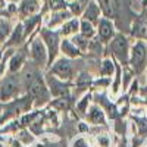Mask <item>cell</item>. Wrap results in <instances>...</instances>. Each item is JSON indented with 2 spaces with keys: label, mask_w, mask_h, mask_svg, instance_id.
Listing matches in <instances>:
<instances>
[{
  "label": "cell",
  "mask_w": 147,
  "mask_h": 147,
  "mask_svg": "<svg viewBox=\"0 0 147 147\" xmlns=\"http://www.w3.org/2000/svg\"><path fill=\"white\" fill-rule=\"evenodd\" d=\"M50 74L55 77H57L59 80H71L74 75V69H72V63L68 57H59L52 63L50 68Z\"/></svg>",
  "instance_id": "obj_7"
},
{
  "label": "cell",
  "mask_w": 147,
  "mask_h": 147,
  "mask_svg": "<svg viewBox=\"0 0 147 147\" xmlns=\"http://www.w3.org/2000/svg\"><path fill=\"white\" fill-rule=\"evenodd\" d=\"M72 18V13L69 10H56L52 13V19L49 21L47 24V28L52 30V28H56V27H62L66 21H69Z\"/></svg>",
  "instance_id": "obj_11"
},
{
  "label": "cell",
  "mask_w": 147,
  "mask_h": 147,
  "mask_svg": "<svg viewBox=\"0 0 147 147\" xmlns=\"http://www.w3.org/2000/svg\"><path fill=\"white\" fill-rule=\"evenodd\" d=\"M110 50H112L113 56L119 60V62L125 63L129 60V43L127 40V37L124 35H115L110 43Z\"/></svg>",
  "instance_id": "obj_5"
},
{
  "label": "cell",
  "mask_w": 147,
  "mask_h": 147,
  "mask_svg": "<svg viewBox=\"0 0 147 147\" xmlns=\"http://www.w3.org/2000/svg\"><path fill=\"white\" fill-rule=\"evenodd\" d=\"M24 37H25L24 27H22V24H18V25L12 30L9 38H7V41H6V47H12V46H15V44H19V43L24 40Z\"/></svg>",
  "instance_id": "obj_17"
},
{
  "label": "cell",
  "mask_w": 147,
  "mask_h": 147,
  "mask_svg": "<svg viewBox=\"0 0 147 147\" xmlns=\"http://www.w3.org/2000/svg\"><path fill=\"white\" fill-rule=\"evenodd\" d=\"M97 34H99L100 40L103 43L112 40L115 37V25L112 24V21L107 18H102L97 24Z\"/></svg>",
  "instance_id": "obj_9"
},
{
  "label": "cell",
  "mask_w": 147,
  "mask_h": 147,
  "mask_svg": "<svg viewBox=\"0 0 147 147\" xmlns=\"http://www.w3.org/2000/svg\"><path fill=\"white\" fill-rule=\"evenodd\" d=\"M68 7V3L65 0H50V9L53 12L56 10H65Z\"/></svg>",
  "instance_id": "obj_23"
},
{
  "label": "cell",
  "mask_w": 147,
  "mask_h": 147,
  "mask_svg": "<svg viewBox=\"0 0 147 147\" xmlns=\"http://www.w3.org/2000/svg\"><path fill=\"white\" fill-rule=\"evenodd\" d=\"M88 103H90V94L84 96V99L77 105V107H78V110L81 113H85V110H87V107H88Z\"/></svg>",
  "instance_id": "obj_24"
},
{
  "label": "cell",
  "mask_w": 147,
  "mask_h": 147,
  "mask_svg": "<svg viewBox=\"0 0 147 147\" xmlns=\"http://www.w3.org/2000/svg\"><path fill=\"white\" fill-rule=\"evenodd\" d=\"M40 38L43 40L47 53H49V63L47 66H52V63L56 60L59 49H60V40H59V32L49 30V28H43L40 31Z\"/></svg>",
  "instance_id": "obj_3"
},
{
  "label": "cell",
  "mask_w": 147,
  "mask_h": 147,
  "mask_svg": "<svg viewBox=\"0 0 147 147\" xmlns=\"http://www.w3.org/2000/svg\"><path fill=\"white\" fill-rule=\"evenodd\" d=\"M25 63V55L22 52L13 53L10 56V59L7 60V72L9 74H16L21 71V68Z\"/></svg>",
  "instance_id": "obj_13"
},
{
  "label": "cell",
  "mask_w": 147,
  "mask_h": 147,
  "mask_svg": "<svg viewBox=\"0 0 147 147\" xmlns=\"http://www.w3.org/2000/svg\"><path fill=\"white\" fill-rule=\"evenodd\" d=\"M88 121L94 125H105L106 124V116L103 109H100L99 106H91L88 110Z\"/></svg>",
  "instance_id": "obj_15"
},
{
  "label": "cell",
  "mask_w": 147,
  "mask_h": 147,
  "mask_svg": "<svg viewBox=\"0 0 147 147\" xmlns=\"http://www.w3.org/2000/svg\"><path fill=\"white\" fill-rule=\"evenodd\" d=\"M129 65L136 71V74H141L147 66V47L143 41H137L129 50Z\"/></svg>",
  "instance_id": "obj_4"
},
{
  "label": "cell",
  "mask_w": 147,
  "mask_h": 147,
  "mask_svg": "<svg viewBox=\"0 0 147 147\" xmlns=\"http://www.w3.org/2000/svg\"><path fill=\"white\" fill-rule=\"evenodd\" d=\"M18 138H19L22 143H25V144H30V143L34 141V137L31 136L28 131H21V132H19V136H18Z\"/></svg>",
  "instance_id": "obj_25"
},
{
  "label": "cell",
  "mask_w": 147,
  "mask_h": 147,
  "mask_svg": "<svg viewBox=\"0 0 147 147\" xmlns=\"http://www.w3.org/2000/svg\"><path fill=\"white\" fill-rule=\"evenodd\" d=\"M97 5H99L102 13L107 18V19H112L116 15V10H118V3L116 0H96Z\"/></svg>",
  "instance_id": "obj_12"
},
{
  "label": "cell",
  "mask_w": 147,
  "mask_h": 147,
  "mask_svg": "<svg viewBox=\"0 0 147 147\" xmlns=\"http://www.w3.org/2000/svg\"><path fill=\"white\" fill-rule=\"evenodd\" d=\"M21 15L22 16H32L34 13L40 10V3L37 0H25L21 5Z\"/></svg>",
  "instance_id": "obj_18"
},
{
  "label": "cell",
  "mask_w": 147,
  "mask_h": 147,
  "mask_svg": "<svg viewBox=\"0 0 147 147\" xmlns=\"http://www.w3.org/2000/svg\"><path fill=\"white\" fill-rule=\"evenodd\" d=\"M113 72H115V63L110 59H105L100 68V74L103 77H112Z\"/></svg>",
  "instance_id": "obj_21"
},
{
  "label": "cell",
  "mask_w": 147,
  "mask_h": 147,
  "mask_svg": "<svg viewBox=\"0 0 147 147\" xmlns=\"http://www.w3.org/2000/svg\"><path fill=\"white\" fill-rule=\"evenodd\" d=\"M71 41H72L74 44H75L78 49H80V52H87V50H88V44H90V41H88L87 38H85V37H82L81 34L74 35Z\"/></svg>",
  "instance_id": "obj_20"
},
{
  "label": "cell",
  "mask_w": 147,
  "mask_h": 147,
  "mask_svg": "<svg viewBox=\"0 0 147 147\" xmlns=\"http://www.w3.org/2000/svg\"><path fill=\"white\" fill-rule=\"evenodd\" d=\"M37 147H55V146H52V144H50V146H47V144H38Z\"/></svg>",
  "instance_id": "obj_29"
},
{
  "label": "cell",
  "mask_w": 147,
  "mask_h": 147,
  "mask_svg": "<svg viewBox=\"0 0 147 147\" xmlns=\"http://www.w3.org/2000/svg\"><path fill=\"white\" fill-rule=\"evenodd\" d=\"M46 84L49 87V91H50L52 96L59 97V96H65L68 93V85L65 84V81L59 80L57 77H53L52 74H49L46 77Z\"/></svg>",
  "instance_id": "obj_8"
},
{
  "label": "cell",
  "mask_w": 147,
  "mask_h": 147,
  "mask_svg": "<svg viewBox=\"0 0 147 147\" xmlns=\"http://www.w3.org/2000/svg\"><path fill=\"white\" fill-rule=\"evenodd\" d=\"M80 34L82 37H85L87 40H91V38H94V37H96L97 31H96V28H94V25H93L91 22L82 19L80 22Z\"/></svg>",
  "instance_id": "obj_19"
},
{
  "label": "cell",
  "mask_w": 147,
  "mask_h": 147,
  "mask_svg": "<svg viewBox=\"0 0 147 147\" xmlns=\"http://www.w3.org/2000/svg\"><path fill=\"white\" fill-rule=\"evenodd\" d=\"M97 141H99V146H102V147H109V138L105 136H100L97 138Z\"/></svg>",
  "instance_id": "obj_26"
},
{
  "label": "cell",
  "mask_w": 147,
  "mask_h": 147,
  "mask_svg": "<svg viewBox=\"0 0 147 147\" xmlns=\"http://www.w3.org/2000/svg\"><path fill=\"white\" fill-rule=\"evenodd\" d=\"M74 147H88V143L85 141L84 138H80L78 141L74 143Z\"/></svg>",
  "instance_id": "obj_27"
},
{
  "label": "cell",
  "mask_w": 147,
  "mask_h": 147,
  "mask_svg": "<svg viewBox=\"0 0 147 147\" xmlns=\"http://www.w3.org/2000/svg\"><path fill=\"white\" fill-rule=\"evenodd\" d=\"M60 50H62V53H63L65 57H68V59L78 57V56L81 55L80 49L74 44L71 40H62V41H60Z\"/></svg>",
  "instance_id": "obj_16"
},
{
  "label": "cell",
  "mask_w": 147,
  "mask_h": 147,
  "mask_svg": "<svg viewBox=\"0 0 147 147\" xmlns=\"http://www.w3.org/2000/svg\"><path fill=\"white\" fill-rule=\"evenodd\" d=\"M3 113H5V106H3V105H0V119H2Z\"/></svg>",
  "instance_id": "obj_28"
},
{
  "label": "cell",
  "mask_w": 147,
  "mask_h": 147,
  "mask_svg": "<svg viewBox=\"0 0 147 147\" xmlns=\"http://www.w3.org/2000/svg\"><path fill=\"white\" fill-rule=\"evenodd\" d=\"M24 87L27 88V94L34 100L35 106H41L47 103L52 96L46 84V80H43V77L35 71H30L25 74V77H24Z\"/></svg>",
  "instance_id": "obj_1"
},
{
  "label": "cell",
  "mask_w": 147,
  "mask_h": 147,
  "mask_svg": "<svg viewBox=\"0 0 147 147\" xmlns=\"http://www.w3.org/2000/svg\"><path fill=\"white\" fill-rule=\"evenodd\" d=\"M24 82L16 74H9L7 77H5L0 82V102H10L12 99H16L21 93V87Z\"/></svg>",
  "instance_id": "obj_2"
},
{
  "label": "cell",
  "mask_w": 147,
  "mask_h": 147,
  "mask_svg": "<svg viewBox=\"0 0 147 147\" xmlns=\"http://www.w3.org/2000/svg\"><path fill=\"white\" fill-rule=\"evenodd\" d=\"M12 30H10V25L9 22L6 21H0V43H3L7 37L10 35Z\"/></svg>",
  "instance_id": "obj_22"
},
{
  "label": "cell",
  "mask_w": 147,
  "mask_h": 147,
  "mask_svg": "<svg viewBox=\"0 0 147 147\" xmlns=\"http://www.w3.org/2000/svg\"><path fill=\"white\" fill-rule=\"evenodd\" d=\"M100 15H102V10H100L99 5H97V2L91 0V2L85 6V9L82 12V19L91 22L93 25H94V24H99V21L102 19Z\"/></svg>",
  "instance_id": "obj_10"
},
{
  "label": "cell",
  "mask_w": 147,
  "mask_h": 147,
  "mask_svg": "<svg viewBox=\"0 0 147 147\" xmlns=\"http://www.w3.org/2000/svg\"><path fill=\"white\" fill-rule=\"evenodd\" d=\"M30 55H31V59L35 65L38 66H47L49 63V53H47V49L43 43L41 38H35L31 41L30 44Z\"/></svg>",
  "instance_id": "obj_6"
},
{
  "label": "cell",
  "mask_w": 147,
  "mask_h": 147,
  "mask_svg": "<svg viewBox=\"0 0 147 147\" xmlns=\"http://www.w3.org/2000/svg\"><path fill=\"white\" fill-rule=\"evenodd\" d=\"M65 2H66V3H77L78 0H65Z\"/></svg>",
  "instance_id": "obj_30"
},
{
  "label": "cell",
  "mask_w": 147,
  "mask_h": 147,
  "mask_svg": "<svg viewBox=\"0 0 147 147\" xmlns=\"http://www.w3.org/2000/svg\"><path fill=\"white\" fill-rule=\"evenodd\" d=\"M80 19L78 18H71L69 21H66L62 27H60V31L59 34H62L65 37H74V35H77V32L80 31Z\"/></svg>",
  "instance_id": "obj_14"
}]
</instances>
